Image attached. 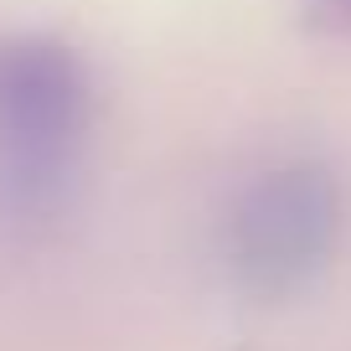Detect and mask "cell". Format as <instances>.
<instances>
[{"label":"cell","instance_id":"cell-2","mask_svg":"<svg viewBox=\"0 0 351 351\" xmlns=\"http://www.w3.org/2000/svg\"><path fill=\"white\" fill-rule=\"evenodd\" d=\"M341 243V186L315 160L263 165L222 212V258L248 295H300Z\"/></svg>","mask_w":351,"mask_h":351},{"label":"cell","instance_id":"cell-1","mask_svg":"<svg viewBox=\"0 0 351 351\" xmlns=\"http://www.w3.org/2000/svg\"><path fill=\"white\" fill-rule=\"evenodd\" d=\"M93 130L88 57L52 32H0V228L32 238L73 212Z\"/></svg>","mask_w":351,"mask_h":351}]
</instances>
